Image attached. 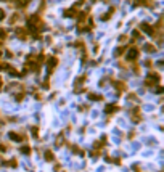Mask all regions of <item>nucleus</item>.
I'll use <instances>...</instances> for the list:
<instances>
[{
    "mask_svg": "<svg viewBox=\"0 0 164 172\" xmlns=\"http://www.w3.org/2000/svg\"><path fill=\"white\" fill-rule=\"evenodd\" d=\"M55 64H56V60L52 58V60H50V66H52V68H55Z\"/></svg>",
    "mask_w": 164,
    "mask_h": 172,
    "instance_id": "nucleus-16",
    "label": "nucleus"
},
{
    "mask_svg": "<svg viewBox=\"0 0 164 172\" xmlns=\"http://www.w3.org/2000/svg\"><path fill=\"white\" fill-rule=\"evenodd\" d=\"M19 151H21L23 155H29V153H31V148H29L28 145H24V146H21V148H19Z\"/></svg>",
    "mask_w": 164,
    "mask_h": 172,
    "instance_id": "nucleus-7",
    "label": "nucleus"
},
{
    "mask_svg": "<svg viewBox=\"0 0 164 172\" xmlns=\"http://www.w3.org/2000/svg\"><path fill=\"white\" fill-rule=\"evenodd\" d=\"M60 145H63V135H60V137L56 138V146H60Z\"/></svg>",
    "mask_w": 164,
    "mask_h": 172,
    "instance_id": "nucleus-10",
    "label": "nucleus"
},
{
    "mask_svg": "<svg viewBox=\"0 0 164 172\" xmlns=\"http://www.w3.org/2000/svg\"><path fill=\"white\" fill-rule=\"evenodd\" d=\"M64 15H66V16H73V15H76V11H74V10H68Z\"/></svg>",
    "mask_w": 164,
    "mask_h": 172,
    "instance_id": "nucleus-14",
    "label": "nucleus"
},
{
    "mask_svg": "<svg viewBox=\"0 0 164 172\" xmlns=\"http://www.w3.org/2000/svg\"><path fill=\"white\" fill-rule=\"evenodd\" d=\"M89 98H90V100H101V96L100 95H95V93H90Z\"/></svg>",
    "mask_w": 164,
    "mask_h": 172,
    "instance_id": "nucleus-8",
    "label": "nucleus"
},
{
    "mask_svg": "<svg viewBox=\"0 0 164 172\" xmlns=\"http://www.w3.org/2000/svg\"><path fill=\"white\" fill-rule=\"evenodd\" d=\"M5 35H7V34H5V31H3V29H0V39H5Z\"/></svg>",
    "mask_w": 164,
    "mask_h": 172,
    "instance_id": "nucleus-18",
    "label": "nucleus"
},
{
    "mask_svg": "<svg viewBox=\"0 0 164 172\" xmlns=\"http://www.w3.org/2000/svg\"><path fill=\"white\" fill-rule=\"evenodd\" d=\"M114 85H116V87H118V89H119V90H122V89H124V84H121V82H116V84H114Z\"/></svg>",
    "mask_w": 164,
    "mask_h": 172,
    "instance_id": "nucleus-15",
    "label": "nucleus"
},
{
    "mask_svg": "<svg viewBox=\"0 0 164 172\" xmlns=\"http://www.w3.org/2000/svg\"><path fill=\"white\" fill-rule=\"evenodd\" d=\"M138 56V50L137 48H130L129 52H127V55H126V58L129 60V61H134V60Z\"/></svg>",
    "mask_w": 164,
    "mask_h": 172,
    "instance_id": "nucleus-1",
    "label": "nucleus"
},
{
    "mask_svg": "<svg viewBox=\"0 0 164 172\" xmlns=\"http://www.w3.org/2000/svg\"><path fill=\"white\" fill-rule=\"evenodd\" d=\"M148 77H150V79L147 80V85H151V87H153V85H156V84L159 82V76H158V74H150Z\"/></svg>",
    "mask_w": 164,
    "mask_h": 172,
    "instance_id": "nucleus-2",
    "label": "nucleus"
},
{
    "mask_svg": "<svg viewBox=\"0 0 164 172\" xmlns=\"http://www.w3.org/2000/svg\"><path fill=\"white\" fill-rule=\"evenodd\" d=\"M122 50H124L122 47H121V48H118V52H116V55H121V53H122Z\"/></svg>",
    "mask_w": 164,
    "mask_h": 172,
    "instance_id": "nucleus-19",
    "label": "nucleus"
},
{
    "mask_svg": "<svg viewBox=\"0 0 164 172\" xmlns=\"http://www.w3.org/2000/svg\"><path fill=\"white\" fill-rule=\"evenodd\" d=\"M44 158H45L47 161H50V162H52L53 159H55V156H53V153L50 151V150H47V151H45V155H44Z\"/></svg>",
    "mask_w": 164,
    "mask_h": 172,
    "instance_id": "nucleus-5",
    "label": "nucleus"
},
{
    "mask_svg": "<svg viewBox=\"0 0 164 172\" xmlns=\"http://www.w3.org/2000/svg\"><path fill=\"white\" fill-rule=\"evenodd\" d=\"M16 32H18V35H19V37H23V39H24V37H26V32H24V31H23V29H18V31H16Z\"/></svg>",
    "mask_w": 164,
    "mask_h": 172,
    "instance_id": "nucleus-11",
    "label": "nucleus"
},
{
    "mask_svg": "<svg viewBox=\"0 0 164 172\" xmlns=\"http://www.w3.org/2000/svg\"><path fill=\"white\" fill-rule=\"evenodd\" d=\"M7 164L11 166V167H16V166H18V161H16V159H11V161H8Z\"/></svg>",
    "mask_w": 164,
    "mask_h": 172,
    "instance_id": "nucleus-9",
    "label": "nucleus"
},
{
    "mask_svg": "<svg viewBox=\"0 0 164 172\" xmlns=\"http://www.w3.org/2000/svg\"><path fill=\"white\" fill-rule=\"evenodd\" d=\"M140 28H142V31H143V32H147V34H153V32H154V29L151 28L150 24H147V23H143L142 26H140Z\"/></svg>",
    "mask_w": 164,
    "mask_h": 172,
    "instance_id": "nucleus-3",
    "label": "nucleus"
},
{
    "mask_svg": "<svg viewBox=\"0 0 164 172\" xmlns=\"http://www.w3.org/2000/svg\"><path fill=\"white\" fill-rule=\"evenodd\" d=\"M105 111L108 114H111V113H116V111H118V106H116V105H108V106L105 108Z\"/></svg>",
    "mask_w": 164,
    "mask_h": 172,
    "instance_id": "nucleus-4",
    "label": "nucleus"
},
{
    "mask_svg": "<svg viewBox=\"0 0 164 172\" xmlns=\"http://www.w3.org/2000/svg\"><path fill=\"white\" fill-rule=\"evenodd\" d=\"M31 132H32V135H34V137H37V135H39V129L37 127H32Z\"/></svg>",
    "mask_w": 164,
    "mask_h": 172,
    "instance_id": "nucleus-12",
    "label": "nucleus"
},
{
    "mask_svg": "<svg viewBox=\"0 0 164 172\" xmlns=\"http://www.w3.org/2000/svg\"><path fill=\"white\" fill-rule=\"evenodd\" d=\"M2 19H5V11L3 10H0V21Z\"/></svg>",
    "mask_w": 164,
    "mask_h": 172,
    "instance_id": "nucleus-17",
    "label": "nucleus"
},
{
    "mask_svg": "<svg viewBox=\"0 0 164 172\" xmlns=\"http://www.w3.org/2000/svg\"><path fill=\"white\" fill-rule=\"evenodd\" d=\"M0 55H2V52H0Z\"/></svg>",
    "mask_w": 164,
    "mask_h": 172,
    "instance_id": "nucleus-21",
    "label": "nucleus"
},
{
    "mask_svg": "<svg viewBox=\"0 0 164 172\" xmlns=\"http://www.w3.org/2000/svg\"><path fill=\"white\" fill-rule=\"evenodd\" d=\"M143 48H145L148 53H154V52H156V47H154V45H150V44H147Z\"/></svg>",
    "mask_w": 164,
    "mask_h": 172,
    "instance_id": "nucleus-6",
    "label": "nucleus"
},
{
    "mask_svg": "<svg viewBox=\"0 0 164 172\" xmlns=\"http://www.w3.org/2000/svg\"><path fill=\"white\" fill-rule=\"evenodd\" d=\"M0 87H2V79H0Z\"/></svg>",
    "mask_w": 164,
    "mask_h": 172,
    "instance_id": "nucleus-20",
    "label": "nucleus"
},
{
    "mask_svg": "<svg viewBox=\"0 0 164 172\" xmlns=\"http://www.w3.org/2000/svg\"><path fill=\"white\" fill-rule=\"evenodd\" d=\"M23 98H24V93H18L16 95V101H21Z\"/></svg>",
    "mask_w": 164,
    "mask_h": 172,
    "instance_id": "nucleus-13",
    "label": "nucleus"
}]
</instances>
